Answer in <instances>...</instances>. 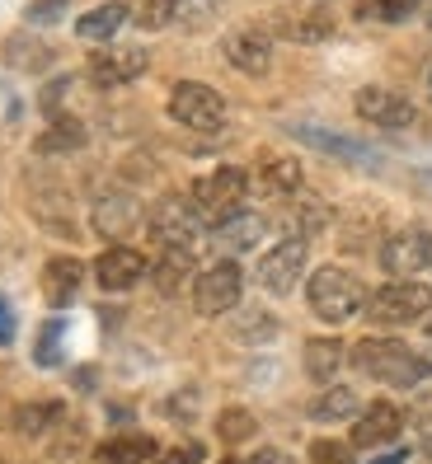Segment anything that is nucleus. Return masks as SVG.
<instances>
[{"mask_svg": "<svg viewBox=\"0 0 432 464\" xmlns=\"http://www.w3.org/2000/svg\"><path fill=\"white\" fill-rule=\"evenodd\" d=\"M427 29H432V5H427Z\"/></svg>", "mask_w": 432, "mask_h": 464, "instance_id": "nucleus-46", "label": "nucleus"}, {"mask_svg": "<svg viewBox=\"0 0 432 464\" xmlns=\"http://www.w3.org/2000/svg\"><path fill=\"white\" fill-rule=\"evenodd\" d=\"M371 324L381 329H404V324H423L432 314V286L427 282H414V277H390L386 286H376L367 295V310H362Z\"/></svg>", "mask_w": 432, "mask_h": 464, "instance_id": "nucleus-3", "label": "nucleus"}, {"mask_svg": "<svg viewBox=\"0 0 432 464\" xmlns=\"http://www.w3.org/2000/svg\"><path fill=\"white\" fill-rule=\"evenodd\" d=\"M0 343H15V310H10V300H0Z\"/></svg>", "mask_w": 432, "mask_h": 464, "instance_id": "nucleus-39", "label": "nucleus"}, {"mask_svg": "<svg viewBox=\"0 0 432 464\" xmlns=\"http://www.w3.org/2000/svg\"><path fill=\"white\" fill-rule=\"evenodd\" d=\"M85 122L80 118H52V127L34 141V155H71V150H80L85 146Z\"/></svg>", "mask_w": 432, "mask_h": 464, "instance_id": "nucleus-26", "label": "nucleus"}, {"mask_svg": "<svg viewBox=\"0 0 432 464\" xmlns=\"http://www.w3.org/2000/svg\"><path fill=\"white\" fill-rule=\"evenodd\" d=\"M146 226L160 239V249H165V244H174V249H193V244L207 235V221H202V211L193 207V198H179V193L160 198L151 207V216H146Z\"/></svg>", "mask_w": 432, "mask_h": 464, "instance_id": "nucleus-7", "label": "nucleus"}, {"mask_svg": "<svg viewBox=\"0 0 432 464\" xmlns=\"http://www.w3.org/2000/svg\"><path fill=\"white\" fill-rule=\"evenodd\" d=\"M188 277H193V249H174V244H165L160 249V258L151 263V282L160 295H179L188 286Z\"/></svg>", "mask_w": 432, "mask_h": 464, "instance_id": "nucleus-23", "label": "nucleus"}, {"mask_svg": "<svg viewBox=\"0 0 432 464\" xmlns=\"http://www.w3.org/2000/svg\"><path fill=\"white\" fill-rule=\"evenodd\" d=\"M198 459H202V446L188 441V446H174V450H165V455H155L151 464H198Z\"/></svg>", "mask_w": 432, "mask_h": 464, "instance_id": "nucleus-37", "label": "nucleus"}, {"mask_svg": "<svg viewBox=\"0 0 432 464\" xmlns=\"http://www.w3.org/2000/svg\"><path fill=\"white\" fill-rule=\"evenodd\" d=\"M348 362L390 390H418L423 380H432V352H418L399 338H362L353 343Z\"/></svg>", "mask_w": 432, "mask_h": 464, "instance_id": "nucleus-1", "label": "nucleus"}, {"mask_svg": "<svg viewBox=\"0 0 432 464\" xmlns=\"http://www.w3.org/2000/svg\"><path fill=\"white\" fill-rule=\"evenodd\" d=\"M358 413H362V399L353 385H324V394L310 403L315 422H353Z\"/></svg>", "mask_w": 432, "mask_h": 464, "instance_id": "nucleus-25", "label": "nucleus"}, {"mask_svg": "<svg viewBox=\"0 0 432 464\" xmlns=\"http://www.w3.org/2000/svg\"><path fill=\"white\" fill-rule=\"evenodd\" d=\"M90 272H94V282L103 291H132L151 272V263H146L142 249H132V244H108V249L94 258Z\"/></svg>", "mask_w": 432, "mask_h": 464, "instance_id": "nucleus-13", "label": "nucleus"}, {"mask_svg": "<svg viewBox=\"0 0 432 464\" xmlns=\"http://www.w3.org/2000/svg\"><path fill=\"white\" fill-rule=\"evenodd\" d=\"M367 295L371 291L362 286L358 272H348L339 263L315 267L310 282H306V300H310L315 319H324V324H348L353 314H362L367 310Z\"/></svg>", "mask_w": 432, "mask_h": 464, "instance_id": "nucleus-2", "label": "nucleus"}, {"mask_svg": "<svg viewBox=\"0 0 432 464\" xmlns=\"http://www.w3.org/2000/svg\"><path fill=\"white\" fill-rule=\"evenodd\" d=\"M254 431H259V422H254V413H250V408H226V413L216 418V436H221L226 446L250 441Z\"/></svg>", "mask_w": 432, "mask_h": 464, "instance_id": "nucleus-30", "label": "nucleus"}, {"mask_svg": "<svg viewBox=\"0 0 432 464\" xmlns=\"http://www.w3.org/2000/svg\"><path fill=\"white\" fill-rule=\"evenodd\" d=\"M226 0H174V24H183V29H202V24H211L216 14H221Z\"/></svg>", "mask_w": 432, "mask_h": 464, "instance_id": "nucleus-31", "label": "nucleus"}, {"mask_svg": "<svg viewBox=\"0 0 432 464\" xmlns=\"http://www.w3.org/2000/svg\"><path fill=\"white\" fill-rule=\"evenodd\" d=\"M5 62L15 71H43L52 62V47L43 38H29V34H10L5 38Z\"/></svg>", "mask_w": 432, "mask_h": 464, "instance_id": "nucleus-28", "label": "nucleus"}, {"mask_svg": "<svg viewBox=\"0 0 432 464\" xmlns=\"http://www.w3.org/2000/svg\"><path fill=\"white\" fill-rule=\"evenodd\" d=\"M137 221H142V207H137V198H132V193H103L94 202V211H90V226L103 239L132 235V226H137Z\"/></svg>", "mask_w": 432, "mask_h": 464, "instance_id": "nucleus-16", "label": "nucleus"}, {"mask_svg": "<svg viewBox=\"0 0 432 464\" xmlns=\"http://www.w3.org/2000/svg\"><path fill=\"white\" fill-rule=\"evenodd\" d=\"M62 10H66V0H34V5L24 10V19L29 24H52V19H62Z\"/></svg>", "mask_w": 432, "mask_h": 464, "instance_id": "nucleus-36", "label": "nucleus"}, {"mask_svg": "<svg viewBox=\"0 0 432 464\" xmlns=\"http://www.w3.org/2000/svg\"><path fill=\"white\" fill-rule=\"evenodd\" d=\"M399 431H404V413H399L390 399H376V403H367L362 413L353 418V446H358V450L390 446Z\"/></svg>", "mask_w": 432, "mask_h": 464, "instance_id": "nucleus-14", "label": "nucleus"}, {"mask_svg": "<svg viewBox=\"0 0 432 464\" xmlns=\"http://www.w3.org/2000/svg\"><path fill=\"white\" fill-rule=\"evenodd\" d=\"M414 183H418V188H427V193H432V174H418Z\"/></svg>", "mask_w": 432, "mask_h": 464, "instance_id": "nucleus-42", "label": "nucleus"}, {"mask_svg": "<svg viewBox=\"0 0 432 464\" xmlns=\"http://www.w3.org/2000/svg\"><path fill=\"white\" fill-rule=\"evenodd\" d=\"M287 131L301 146H310L319 155H334V160H343V165H376V160H381L367 141H358V136H348V131H334V127H319V122H291Z\"/></svg>", "mask_w": 432, "mask_h": 464, "instance_id": "nucleus-12", "label": "nucleus"}, {"mask_svg": "<svg viewBox=\"0 0 432 464\" xmlns=\"http://www.w3.org/2000/svg\"><path fill=\"white\" fill-rule=\"evenodd\" d=\"M151 66V52L137 47V43H108V47H94L90 62H85V75L94 80L99 90H118V85H132L142 80Z\"/></svg>", "mask_w": 432, "mask_h": 464, "instance_id": "nucleus-8", "label": "nucleus"}, {"mask_svg": "<svg viewBox=\"0 0 432 464\" xmlns=\"http://www.w3.org/2000/svg\"><path fill=\"white\" fill-rule=\"evenodd\" d=\"M381 267L390 277H414V272L432 267V230L409 226V230H395L381 244Z\"/></svg>", "mask_w": 432, "mask_h": 464, "instance_id": "nucleus-11", "label": "nucleus"}, {"mask_svg": "<svg viewBox=\"0 0 432 464\" xmlns=\"http://www.w3.org/2000/svg\"><path fill=\"white\" fill-rule=\"evenodd\" d=\"M343 362H348V347L339 338H310L306 343V375L315 380V385H334Z\"/></svg>", "mask_w": 432, "mask_h": 464, "instance_id": "nucleus-24", "label": "nucleus"}, {"mask_svg": "<svg viewBox=\"0 0 432 464\" xmlns=\"http://www.w3.org/2000/svg\"><path fill=\"white\" fill-rule=\"evenodd\" d=\"M291 202H296V198H291ZM324 226H329V207L315 202V198H301V202L291 207V216H287L291 239H310V235H319Z\"/></svg>", "mask_w": 432, "mask_h": 464, "instance_id": "nucleus-29", "label": "nucleus"}, {"mask_svg": "<svg viewBox=\"0 0 432 464\" xmlns=\"http://www.w3.org/2000/svg\"><path fill=\"white\" fill-rule=\"evenodd\" d=\"M193 207L202 211V221L207 226H221L226 216L235 211H245V198H250V174L240 169V165H216L211 174H202L193 183Z\"/></svg>", "mask_w": 432, "mask_h": 464, "instance_id": "nucleus-4", "label": "nucleus"}, {"mask_svg": "<svg viewBox=\"0 0 432 464\" xmlns=\"http://www.w3.org/2000/svg\"><path fill=\"white\" fill-rule=\"evenodd\" d=\"M57 343H62V319H52V324H43V334H38V347H34V362H38V366H57V362H62V352H57Z\"/></svg>", "mask_w": 432, "mask_h": 464, "instance_id": "nucleus-34", "label": "nucleus"}, {"mask_svg": "<svg viewBox=\"0 0 432 464\" xmlns=\"http://www.w3.org/2000/svg\"><path fill=\"white\" fill-rule=\"evenodd\" d=\"M423 90H427V103H432V66H427V75H423Z\"/></svg>", "mask_w": 432, "mask_h": 464, "instance_id": "nucleus-41", "label": "nucleus"}, {"mask_svg": "<svg viewBox=\"0 0 432 464\" xmlns=\"http://www.w3.org/2000/svg\"><path fill=\"white\" fill-rule=\"evenodd\" d=\"M423 329H427V338H432V314H427V319H423Z\"/></svg>", "mask_w": 432, "mask_h": 464, "instance_id": "nucleus-43", "label": "nucleus"}, {"mask_svg": "<svg viewBox=\"0 0 432 464\" xmlns=\"http://www.w3.org/2000/svg\"><path fill=\"white\" fill-rule=\"evenodd\" d=\"M170 118L188 131L211 136V131L226 127V99L211 85H202V80H179L174 94H170Z\"/></svg>", "mask_w": 432, "mask_h": 464, "instance_id": "nucleus-6", "label": "nucleus"}, {"mask_svg": "<svg viewBox=\"0 0 432 464\" xmlns=\"http://www.w3.org/2000/svg\"><path fill=\"white\" fill-rule=\"evenodd\" d=\"M155 455H160V446L146 431H118V436H108V441L94 446L99 464H151Z\"/></svg>", "mask_w": 432, "mask_h": 464, "instance_id": "nucleus-20", "label": "nucleus"}, {"mask_svg": "<svg viewBox=\"0 0 432 464\" xmlns=\"http://www.w3.org/2000/svg\"><path fill=\"white\" fill-rule=\"evenodd\" d=\"M132 24H142V29H165V24H174V0H142L137 10H132Z\"/></svg>", "mask_w": 432, "mask_h": 464, "instance_id": "nucleus-33", "label": "nucleus"}, {"mask_svg": "<svg viewBox=\"0 0 432 464\" xmlns=\"http://www.w3.org/2000/svg\"><path fill=\"white\" fill-rule=\"evenodd\" d=\"M80 282H85V263H80V258H71V254L47 258V267H43V295H47L52 310L71 305L75 291H80Z\"/></svg>", "mask_w": 432, "mask_h": 464, "instance_id": "nucleus-17", "label": "nucleus"}, {"mask_svg": "<svg viewBox=\"0 0 432 464\" xmlns=\"http://www.w3.org/2000/svg\"><path fill=\"white\" fill-rule=\"evenodd\" d=\"M221 52L240 75H268L273 71V34H263V29H235L221 43Z\"/></svg>", "mask_w": 432, "mask_h": 464, "instance_id": "nucleus-15", "label": "nucleus"}, {"mask_svg": "<svg viewBox=\"0 0 432 464\" xmlns=\"http://www.w3.org/2000/svg\"><path fill=\"white\" fill-rule=\"evenodd\" d=\"M132 19V5H123V0H103V5L85 10L75 19V34L85 43H113V34L123 29V24Z\"/></svg>", "mask_w": 432, "mask_h": 464, "instance_id": "nucleus-21", "label": "nucleus"}, {"mask_svg": "<svg viewBox=\"0 0 432 464\" xmlns=\"http://www.w3.org/2000/svg\"><path fill=\"white\" fill-rule=\"evenodd\" d=\"M329 34H334V19L324 10H301V14L278 19V38H291V43H324Z\"/></svg>", "mask_w": 432, "mask_h": 464, "instance_id": "nucleus-27", "label": "nucleus"}, {"mask_svg": "<svg viewBox=\"0 0 432 464\" xmlns=\"http://www.w3.org/2000/svg\"><path fill=\"white\" fill-rule=\"evenodd\" d=\"M240 464H291V455L278 450V446H263V450H254L250 459H240Z\"/></svg>", "mask_w": 432, "mask_h": 464, "instance_id": "nucleus-38", "label": "nucleus"}, {"mask_svg": "<svg viewBox=\"0 0 432 464\" xmlns=\"http://www.w3.org/2000/svg\"><path fill=\"white\" fill-rule=\"evenodd\" d=\"M306 263H310V244L306 239H278L273 249H268L263 258H259V286L268 291V295H291L296 286H301V272H306Z\"/></svg>", "mask_w": 432, "mask_h": 464, "instance_id": "nucleus-9", "label": "nucleus"}, {"mask_svg": "<svg viewBox=\"0 0 432 464\" xmlns=\"http://www.w3.org/2000/svg\"><path fill=\"white\" fill-rule=\"evenodd\" d=\"M414 10H423V0H367L362 5L367 19H381V24H404Z\"/></svg>", "mask_w": 432, "mask_h": 464, "instance_id": "nucleus-32", "label": "nucleus"}, {"mask_svg": "<svg viewBox=\"0 0 432 464\" xmlns=\"http://www.w3.org/2000/svg\"><path fill=\"white\" fill-rule=\"evenodd\" d=\"M240 295H245V267L235 258H216L193 277V310L207 314V319L235 310Z\"/></svg>", "mask_w": 432, "mask_h": 464, "instance_id": "nucleus-5", "label": "nucleus"}, {"mask_svg": "<svg viewBox=\"0 0 432 464\" xmlns=\"http://www.w3.org/2000/svg\"><path fill=\"white\" fill-rule=\"evenodd\" d=\"M263 235H268V216H259V211H235L221 226H211V239L231 254L254 249V244H263Z\"/></svg>", "mask_w": 432, "mask_h": 464, "instance_id": "nucleus-18", "label": "nucleus"}, {"mask_svg": "<svg viewBox=\"0 0 432 464\" xmlns=\"http://www.w3.org/2000/svg\"><path fill=\"white\" fill-rule=\"evenodd\" d=\"M353 108H358L362 122H376V127H386V131H409L418 122L414 99H404L390 85H362L358 99H353Z\"/></svg>", "mask_w": 432, "mask_h": 464, "instance_id": "nucleus-10", "label": "nucleus"}, {"mask_svg": "<svg viewBox=\"0 0 432 464\" xmlns=\"http://www.w3.org/2000/svg\"><path fill=\"white\" fill-rule=\"evenodd\" d=\"M301 183H306V169H301V160H287V155H268L263 165H259V188L268 198H296L301 193Z\"/></svg>", "mask_w": 432, "mask_h": 464, "instance_id": "nucleus-22", "label": "nucleus"}, {"mask_svg": "<svg viewBox=\"0 0 432 464\" xmlns=\"http://www.w3.org/2000/svg\"><path fill=\"white\" fill-rule=\"evenodd\" d=\"M310 464H353V446L334 441V436H319L310 446Z\"/></svg>", "mask_w": 432, "mask_h": 464, "instance_id": "nucleus-35", "label": "nucleus"}, {"mask_svg": "<svg viewBox=\"0 0 432 464\" xmlns=\"http://www.w3.org/2000/svg\"><path fill=\"white\" fill-rule=\"evenodd\" d=\"M409 459V450H390V455H381V459H371V464H404Z\"/></svg>", "mask_w": 432, "mask_h": 464, "instance_id": "nucleus-40", "label": "nucleus"}, {"mask_svg": "<svg viewBox=\"0 0 432 464\" xmlns=\"http://www.w3.org/2000/svg\"><path fill=\"white\" fill-rule=\"evenodd\" d=\"M216 464H240V459H216Z\"/></svg>", "mask_w": 432, "mask_h": 464, "instance_id": "nucleus-44", "label": "nucleus"}, {"mask_svg": "<svg viewBox=\"0 0 432 464\" xmlns=\"http://www.w3.org/2000/svg\"><path fill=\"white\" fill-rule=\"evenodd\" d=\"M62 422H66V403H57V399H34V403H19L15 413H10V427L19 436H29V441L52 436Z\"/></svg>", "mask_w": 432, "mask_h": 464, "instance_id": "nucleus-19", "label": "nucleus"}, {"mask_svg": "<svg viewBox=\"0 0 432 464\" xmlns=\"http://www.w3.org/2000/svg\"><path fill=\"white\" fill-rule=\"evenodd\" d=\"M423 446H427V455H432V436H427V441H423Z\"/></svg>", "mask_w": 432, "mask_h": 464, "instance_id": "nucleus-45", "label": "nucleus"}]
</instances>
